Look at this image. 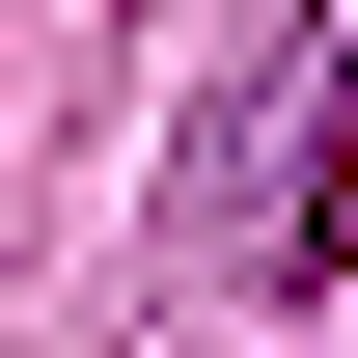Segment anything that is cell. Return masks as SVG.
Wrapping results in <instances>:
<instances>
[{"instance_id":"6da1fadb","label":"cell","mask_w":358,"mask_h":358,"mask_svg":"<svg viewBox=\"0 0 358 358\" xmlns=\"http://www.w3.org/2000/svg\"><path fill=\"white\" fill-rule=\"evenodd\" d=\"M275 275L358 303V55H331V110H303V221H275Z\"/></svg>"}]
</instances>
